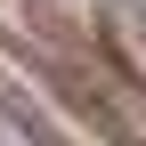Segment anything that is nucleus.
I'll list each match as a JSON object with an SVG mask.
<instances>
[{
  "label": "nucleus",
  "instance_id": "nucleus-1",
  "mask_svg": "<svg viewBox=\"0 0 146 146\" xmlns=\"http://www.w3.org/2000/svg\"><path fill=\"white\" fill-rule=\"evenodd\" d=\"M49 81L65 89L73 114L98 122L114 146H146V81H138V65H122L106 41L57 33V41H49Z\"/></svg>",
  "mask_w": 146,
  "mask_h": 146
}]
</instances>
